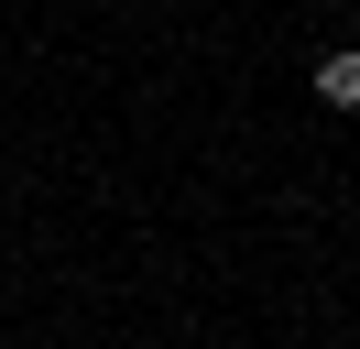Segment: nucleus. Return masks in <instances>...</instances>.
<instances>
[{
	"label": "nucleus",
	"mask_w": 360,
	"mask_h": 349,
	"mask_svg": "<svg viewBox=\"0 0 360 349\" xmlns=\"http://www.w3.org/2000/svg\"><path fill=\"white\" fill-rule=\"evenodd\" d=\"M316 99H328V109H360V44L316 55Z\"/></svg>",
	"instance_id": "obj_1"
}]
</instances>
